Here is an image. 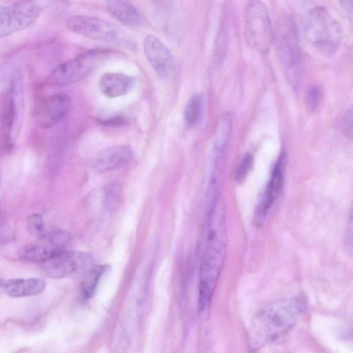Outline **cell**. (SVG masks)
I'll list each match as a JSON object with an SVG mask.
<instances>
[{"instance_id":"6da1fadb","label":"cell","mask_w":353,"mask_h":353,"mask_svg":"<svg viewBox=\"0 0 353 353\" xmlns=\"http://www.w3.org/2000/svg\"><path fill=\"white\" fill-rule=\"evenodd\" d=\"M305 307V301L299 297L281 299L263 307L251 322L248 332L250 348H261L288 333Z\"/></svg>"},{"instance_id":"7a4b0ae2","label":"cell","mask_w":353,"mask_h":353,"mask_svg":"<svg viewBox=\"0 0 353 353\" xmlns=\"http://www.w3.org/2000/svg\"><path fill=\"white\" fill-rule=\"evenodd\" d=\"M225 214H220L216 228L209 235L201 262L199 284V310L208 308L226 256L227 238Z\"/></svg>"},{"instance_id":"3957f363","label":"cell","mask_w":353,"mask_h":353,"mask_svg":"<svg viewBox=\"0 0 353 353\" xmlns=\"http://www.w3.org/2000/svg\"><path fill=\"white\" fill-rule=\"evenodd\" d=\"M308 41L325 56H331L339 48L343 28L339 22L324 7L311 9L305 21Z\"/></svg>"},{"instance_id":"277c9868","label":"cell","mask_w":353,"mask_h":353,"mask_svg":"<svg viewBox=\"0 0 353 353\" xmlns=\"http://www.w3.org/2000/svg\"><path fill=\"white\" fill-rule=\"evenodd\" d=\"M275 40L285 77L294 89H298L301 79V57L296 26L290 15L280 18Z\"/></svg>"},{"instance_id":"5b68a950","label":"cell","mask_w":353,"mask_h":353,"mask_svg":"<svg viewBox=\"0 0 353 353\" xmlns=\"http://www.w3.org/2000/svg\"><path fill=\"white\" fill-rule=\"evenodd\" d=\"M108 49H92L56 66L48 75L47 81L54 85H63L78 81L92 72L111 57Z\"/></svg>"},{"instance_id":"8992f818","label":"cell","mask_w":353,"mask_h":353,"mask_svg":"<svg viewBox=\"0 0 353 353\" xmlns=\"http://www.w3.org/2000/svg\"><path fill=\"white\" fill-rule=\"evenodd\" d=\"M245 36L251 48L263 54L268 52L273 32L268 8L261 1H251L246 6Z\"/></svg>"},{"instance_id":"52a82bcc","label":"cell","mask_w":353,"mask_h":353,"mask_svg":"<svg viewBox=\"0 0 353 353\" xmlns=\"http://www.w3.org/2000/svg\"><path fill=\"white\" fill-rule=\"evenodd\" d=\"M72 236L63 230L46 233L20 248L19 256L25 261L43 263L50 258L68 250Z\"/></svg>"},{"instance_id":"ba28073f","label":"cell","mask_w":353,"mask_h":353,"mask_svg":"<svg viewBox=\"0 0 353 353\" xmlns=\"http://www.w3.org/2000/svg\"><path fill=\"white\" fill-rule=\"evenodd\" d=\"M40 12V6L34 1H17L0 6V39L30 27Z\"/></svg>"},{"instance_id":"9c48e42d","label":"cell","mask_w":353,"mask_h":353,"mask_svg":"<svg viewBox=\"0 0 353 353\" xmlns=\"http://www.w3.org/2000/svg\"><path fill=\"white\" fill-rule=\"evenodd\" d=\"M67 28L83 37L112 43L124 42L121 30L111 22L95 17L72 16L66 21Z\"/></svg>"},{"instance_id":"30bf717a","label":"cell","mask_w":353,"mask_h":353,"mask_svg":"<svg viewBox=\"0 0 353 353\" xmlns=\"http://www.w3.org/2000/svg\"><path fill=\"white\" fill-rule=\"evenodd\" d=\"M71 108L70 97L63 93L51 94L41 99L33 110V118L43 129L50 128L59 123Z\"/></svg>"},{"instance_id":"8fae6325","label":"cell","mask_w":353,"mask_h":353,"mask_svg":"<svg viewBox=\"0 0 353 353\" xmlns=\"http://www.w3.org/2000/svg\"><path fill=\"white\" fill-rule=\"evenodd\" d=\"M92 261L88 253L67 250L41 263V267L47 276L63 278L88 267Z\"/></svg>"},{"instance_id":"7c38bea8","label":"cell","mask_w":353,"mask_h":353,"mask_svg":"<svg viewBox=\"0 0 353 353\" xmlns=\"http://www.w3.org/2000/svg\"><path fill=\"white\" fill-rule=\"evenodd\" d=\"M146 59L153 70L161 79L168 78L172 73L175 63L170 50L157 37L147 34L143 41Z\"/></svg>"},{"instance_id":"4fadbf2b","label":"cell","mask_w":353,"mask_h":353,"mask_svg":"<svg viewBox=\"0 0 353 353\" xmlns=\"http://www.w3.org/2000/svg\"><path fill=\"white\" fill-rule=\"evenodd\" d=\"M285 165V154L281 153L276 161L270 181L265 188L264 194L256 207L254 222L258 226L263 224L269 213V210L279 197L283 188Z\"/></svg>"},{"instance_id":"5bb4252c","label":"cell","mask_w":353,"mask_h":353,"mask_svg":"<svg viewBox=\"0 0 353 353\" xmlns=\"http://www.w3.org/2000/svg\"><path fill=\"white\" fill-rule=\"evenodd\" d=\"M133 151L128 145H117L101 150L94 160V167L99 172H107L128 164L133 158Z\"/></svg>"},{"instance_id":"9a60e30c","label":"cell","mask_w":353,"mask_h":353,"mask_svg":"<svg viewBox=\"0 0 353 353\" xmlns=\"http://www.w3.org/2000/svg\"><path fill=\"white\" fill-rule=\"evenodd\" d=\"M135 83L134 77L121 72H108L100 78L99 87L103 94L115 98L127 94Z\"/></svg>"},{"instance_id":"2e32d148","label":"cell","mask_w":353,"mask_h":353,"mask_svg":"<svg viewBox=\"0 0 353 353\" xmlns=\"http://www.w3.org/2000/svg\"><path fill=\"white\" fill-rule=\"evenodd\" d=\"M17 119L14 86L12 84L5 94L1 106L0 122L6 146L12 147L11 133Z\"/></svg>"},{"instance_id":"e0dca14e","label":"cell","mask_w":353,"mask_h":353,"mask_svg":"<svg viewBox=\"0 0 353 353\" xmlns=\"http://www.w3.org/2000/svg\"><path fill=\"white\" fill-rule=\"evenodd\" d=\"M46 282L39 278L12 279L3 281L1 288L10 296L36 295L44 290Z\"/></svg>"},{"instance_id":"ac0fdd59","label":"cell","mask_w":353,"mask_h":353,"mask_svg":"<svg viewBox=\"0 0 353 353\" xmlns=\"http://www.w3.org/2000/svg\"><path fill=\"white\" fill-rule=\"evenodd\" d=\"M108 12L118 21L128 26H137L143 21L140 11L130 1L111 0L105 3Z\"/></svg>"},{"instance_id":"d6986e66","label":"cell","mask_w":353,"mask_h":353,"mask_svg":"<svg viewBox=\"0 0 353 353\" xmlns=\"http://www.w3.org/2000/svg\"><path fill=\"white\" fill-rule=\"evenodd\" d=\"M204 111V99L201 94H193L184 109V121L188 128L196 126L201 121Z\"/></svg>"},{"instance_id":"ffe728a7","label":"cell","mask_w":353,"mask_h":353,"mask_svg":"<svg viewBox=\"0 0 353 353\" xmlns=\"http://www.w3.org/2000/svg\"><path fill=\"white\" fill-rule=\"evenodd\" d=\"M108 268L106 265H92L86 272L81 283V294L85 299L95 293L98 283Z\"/></svg>"},{"instance_id":"44dd1931","label":"cell","mask_w":353,"mask_h":353,"mask_svg":"<svg viewBox=\"0 0 353 353\" xmlns=\"http://www.w3.org/2000/svg\"><path fill=\"white\" fill-rule=\"evenodd\" d=\"M232 129V120L229 113H224L219 121L216 135L215 145L220 152L225 150L230 139Z\"/></svg>"},{"instance_id":"7402d4cb","label":"cell","mask_w":353,"mask_h":353,"mask_svg":"<svg viewBox=\"0 0 353 353\" xmlns=\"http://www.w3.org/2000/svg\"><path fill=\"white\" fill-rule=\"evenodd\" d=\"M27 228L31 235L39 238L45 232V223L43 217L39 214H32L27 219Z\"/></svg>"},{"instance_id":"603a6c76","label":"cell","mask_w":353,"mask_h":353,"mask_svg":"<svg viewBox=\"0 0 353 353\" xmlns=\"http://www.w3.org/2000/svg\"><path fill=\"white\" fill-rule=\"evenodd\" d=\"M321 98V90L318 86H313L307 92L305 103L308 110L314 111L319 105Z\"/></svg>"},{"instance_id":"cb8c5ba5","label":"cell","mask_w":353,"mask_h":353,"mask_svg":"<svg viewBox=\"0 0 353 353\" xmlns=\"http://www.w3.org/2000/svg\"><path fill=\"white\" fill-rule=\"evenodd\" d=\"M252 164V157L250 155H246L241 163L238 171L236 172V180H243L249 169L251 168Z\"/></svg>"},{"instance_id":"d4e9b609","label":"cell","mask_w":353,"mask_h":353,"mask_svg":"<svg viewBox=\"0 0 353 353\" xmlns=\"http://www.w3.org/2000/svg\"><path fill=\"white\" fill-rule=\"evenodd\" d=\"M99 122L105 125L120 126L125 125L127 123V120L121 116H115L108 119L100 120Z\"/></svg>"},{"instance_id":"484cf974","label":"cell","mask_w":353,"mask_h":353,"mask_svg":"<svg viewBox=\"0 0 353 353\" xmlns=\"http://www.w3.org/2000/svg\"><path fill=\"white\" fill-rule=\"evenodd\" d=\"M352 109L348 110L341 120V128L347 133H352Z\"/></svg>"},{"instance_id":"4316f807","label":"cell","mask_w":353,"mask_h":353,"mask_svg":"<svg viewBox=\"0 0 353 353\" xmlns=\"http://www.w3.org/2000/svg\"><path fill=\"white\" fill-rule=\"evenodd\" d=\"M352 218H350V223H349V225H347V233H346V238H345V241H346V244L345 245L347 247H348V245L350 246V251L352 252Z\"/></svg>"},{"instance_id":"83f0119b","label":"cell","mask_w":353,"mask_h":353,"mask_svg":"<svg viewBox=\"0 0 353 353\" xmlns=\"http://www.w3.org/2000/svg\"><path fill=\"white\" fill-rule=\"evenodd\" d=\"M341 6L347 13L350 17L352 16V1H342L340 2Z\"/></svg>"},{"instance_id":"f1b7e54d","label":"cell","mask_w":353,"mask_h":353,"mask_svg":"<svg viewBox=\"0 0 353 353\" xmlns=\"http://www.w3.org/2000/svg\"><path fill=\"white\" fill-rule=\"evenodd\" d=\"M7 228L4 221L3 214L0 202V238L3 237L4 232H6Z\"/></svg>"}]
</instances>
